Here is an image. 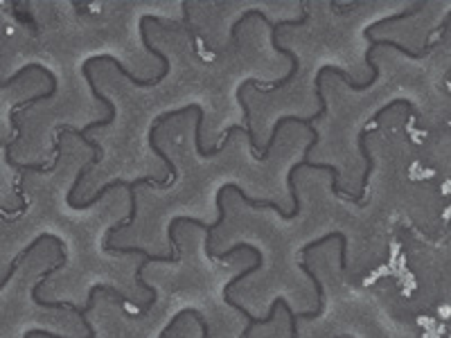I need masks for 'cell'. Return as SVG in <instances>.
<instances>
[{"mask_svg": "<svg viewBox=\"0 0 451 338\" xmlns=\"http://www.w3.org/2000/svg\"><path fill=\"white\" fill-rule=\"evenodd\" d=\"M239 250H249V252H253V255H255V264H253V267H249V269H244V273H239L237 277H233V280H230V282L226 284V289H224V300H226V305H228V307L237 309V311L241 313V316L249 320V327L244 330V334H241V338H249V334H251L255 327H262V325H269V322H273V320H275V311H278V307H280V305H278V298H275L273 303H271L269 316H266V318H253V313H251L249 309H244L241 305H237L235 300L230 298V289H233L235 284H239V282L244 280V277H249L251 273H255V271H260V269H262V250H258L253 244H235L233 248L224 250L222 255H217V252H215V260H226V257L235 255V252H239Z\"/></svg>", "mask_w": 451, "mask_h": 338, "instance_id": "7a4b0ae2", "label": "cell"}, {"mask_svg": "<svg viewBox=\"0 0 451 338\" xmlns=\"http://www.w3.org/2000/svg\"><path fill=\"white\" fill-rule=\"evenodd\" d=\"M336 338H352V336H348V334H346V336H336Z\"/></svg>", "mask_w": 451, "mask_h": 338, "instance_id": "8992f818", "label": "cell"}, {"mask_svg": "<svg viewBox=\"0 0 451 338\" xmlns=\"http://www.w3.org/2000/svg\"><path fill=\"white\" fill-rule=\"evenodd\" d=\"M156 131H158V127H152L149 129V147H152V151L158 156V158H161L165 165H167V169H169V176H172V183H176V178H178V172H176V165L172 163V158H169V156L158 147V142H156Z\"/></svg>", "mask_w": 451, "mask_h": 338, "instance_id": "277c9868", "label": "cell"}, {"mask_svg": "<svg viewBox=\"0 0 451 338\" xmlns=\"http://www.w3.org/2000/svg\"><path fill=\"white\" fill-rule=\"evenodd\" d=\"M246 18H262V21L266 23V25H269V30H271V43H273V47H275V52H280L282 57H289V59H291V70H289V75H287L285 79L269 83V86H266L264 91H260V93H273V91H278V88H285L287 83H291V81L296 79L300 62H298V54H296V52H291L289 47H282V45H280V41H278V32H280V28H300V25H304V23L309 21L307 3H302V16H300V18H294V21H278V23H273V21H269V16H266L264 11H260V9H249V11H244V14L239 16V21H235L233 30H230V41H233V43H237V32H239L241 23L246 21Z\"/></svg>", "mask_w": 451, "mask_h": 338, "instance_id": "6da1fadb", "label": "cell"}, {"mask_svg": "<svg viewBox=\"0 0 451 338\" xmlns=\"http://www.w3.org/2000/svg\"><path fill=\"white\" fill-rule=\"evenodd\" d=\"M300 271H302V273L307 275L309 280L314 282L316 298H319V307L314 309V313H316V318H321V316H323V309H325V291H323V282H321V277L309 269V264H307V262H300Z\"/></svg>", "mask_w": 451, "mask_h": 338, "instance_id": "3957f363", "label": "cell"}, {"mask_svg": "<svg viewBox=\"0 0 451 338\" xmlns=\"http://www.w3.org/2000/svg\"><path fill=\"white\" fill-rule=\"evenodd\" d=\"M34 336H43V338H68V336H61V334H52V332H45V330H30L23 338H34ZM89 338V336H86Z\"/></svg>", "mask_w": 451, "mask_h": 338, "instance_id": "5b68a950", "label": "cell"}]
</instances>
